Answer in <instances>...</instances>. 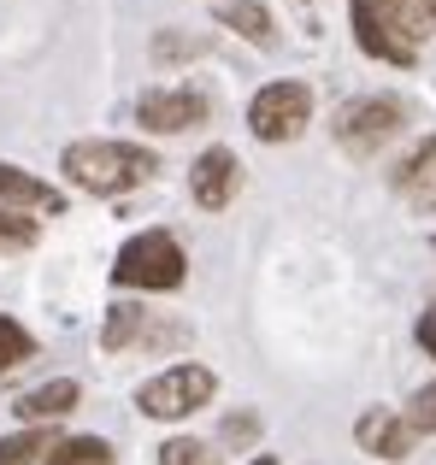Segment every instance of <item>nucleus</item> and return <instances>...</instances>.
Masks as SVG:
<instances>
[{
  "instance_id": "f257e3e1",
  "label": "nucleus",
  "mask_w": 436,
  "mask_h": 465,
  "mask_svg": "<svg viewBox=\"0 0 436 465\" xmlns=\"http://www.w3.org/2000/svg\"><path fill=\"white\" fill-rule=\"evenodd\" d=\"M59 171L89 194H124V189H136V183L154 177V153L136 148V142L94 136V142H71L65 159H59Z\"/></svg>"
},
{
  "instance_id": "f03ea898",
  "label": "nucleus",
  "mask_w": 436,
  "mask_h": 465,
  "mask_svg": "<svg viewBox=\"0 0 436 465\" xmlns=\"http://www.w3.org/2000/svg\"><path fill=\"white\" fill-rule=\"evenodd\" d=\"M183 272H189V260H183V248H177V236L142 230V236H130L124 248H118L113 283L118 289H177Z\"/></svg>"
},
{
  "instance_id": "7ed1b4c3",
  "label": "nucleus",
  "mask_w": 436,
  "mask_h": 465,
  "mask_svg": "<svg viewBox=\"0 0 436 465\" xmlns=\"http://www.w3.org/2000/svg\"><path fill=\"white\" fill-rule=\"evenodd\" d=\"M401 124H407L401 101H390V94H360V101H348L342 113H336V142L354 159H372L378 148H390V142L401 136Z\"/></svg>"
},
{
  "instance_id": "20e7f679",
  "label": "nucleus",
  "mask_w": 436,
  "mask_h": 465,
  "mask_svg": "<svg viewBox=\"0 0 436 465\" xmlns=\"http://www.w3.org/2000/svg\"><path fill=\"white\" fill-rule=\"evenodd\" d=\"M213 371L207 365H172V371H160V377H148V383L136 389V407L148 412V419H160V424H172V419H189L195 407H207L213 401Z\"/></svg>"
},
{
  "instance_id": "39448f33",
  "label": "nucleus",
  "mask_w": 436,
  "mask_h": 465,
  "mask_svg": "<svg viewBox=\"0 0 436 465\" xmlns=\"http://www.w3.org/2000/svg\"><path fill=\"white\" fill-rule=\"evenodd\" d=\"M312 118V89L307 83H265L248 106V130L260 142H295Z\"/></svg>"
},
{
  "instance_id": "423d86ee",
  "label": "nucleus",
  "mask_w": 436,
  "mask_h": 465,
  "mask_svg": "<svg viewBox=\"0 0 436 465\" xmlns=\"http://www.w3.org/2000/svg\"><path fill=\"white\" fill-rule=\"evenodd\" d=\"M348 18H354V42L372 59H383V65H413L419 59V42L401 30L390 0H348Z\"/></svg>"
},
{
  "instance_id": "0eeeda50",
  "label": "nucleus",
  "mask_w": 436,
  "mask_h": 465,
  "mask_svg": "<svg viewBox=\"0 0 436 465\" xmlns=\"http://www.w3.org/2000/svg\"><path fill=\"white\" fill-rule=\"evenodd\" d=\"M136 118L154 136H177V130L207 124V94H195V89H142Z\"/></svg>"
},
{
  "instance_id": "6e6552de",
  "label": "nucleus",
  "mask_w": 436,
  "mask_h": 465,
  "mask_svg": "<svg viewBox=\"0 0 436 465\" xmlns=\"http://www.w3.org/2000/svg\"><path fill=\"white\" fill-rule=\"evenodd\" d=\"M242 189V159L230 148H207L195 159V171H189V194H195V206H207V213H218V206H230Z\"/></svg>"
},
{
  "instance_id": "1a4fd4ad",
  "label": "nucleus",
  "mask_w": 436,
  "mask_h": 465,
  "mask_svg": "<svg viewBox=\"0 0 436 465\" xmlns=\"http://www.w3.org/2000/svg\"><path fill=\"white\" fill-rule=\"evenodd\" d=\"M354 442L366 448V454H378V460H407V454H413V442H419V430L407 424V412L372 407L366 419L354 424Z\"/></svg>"
},
{
  "instance_id": "9d476101",
  "label": "nucleus",
  "mask_w": 436,
  "mask_h": 465,
  "mask_svg": "<svg viewBox=\"0 0 436 465\" xmlns=\"http://www.w3.org/2000/svg\"><path fill=\"white\" fill-rule=\"evenodd\" d=\"M106 353H118V348H130V341H183V324H172V318H160V312H142V307H113L106 312Z\"/></svg>"
},
{
  "instance_id": "9b49d317",
  "label": "nucleus",
  "mask_w": 436,
  "mask_h": 465,
  "mask_svg": "<svg viewBox=\"0 0 436 465\" xmlns=\"http://www.w3.org/2000/svg\"><path fill=\"white\" fill-rule=\"evenodd\" d=\"M0 206H6V213H65V194L47 189L42 177H30L24 165H6V159H0Z\"/></svg>"
},
{
  "instance_id": "f8f14e48",
  "label": "nucleus",
  "mask_w": 436,
  "mask_h": 465,
  "mask_svg": "<svg viewBox=\"0 0 436 465\" xmlns=\"http://www.w3.org/2000/svg\"><path fill=\"white\" fill-rule=\"evenodd\" d=\"M395 194L407 206H419V213H436V136H425L395 165Z\"/></svg>"
},
{
  "instance_id": "ddd939ff",
  "label": "nucleus",
  "mask_w": 436,
  "mask_h": 465,
  "mask_svg": "<svg viewBox=\"0 0 436 465\" xmlns=\"http://www.w3.org/2000/svg\"><path fill=\"white\" fill-rule=\"evenodd\" d=\"M83 401V389L71 383V377H54V383H42V389H30V395H18V419H65L71 407Z\"/></svg>"
},
{
  "instance_id": "4468645a",
  "label": "nucleus",
  "mask_w": 436,
  "mask_h": 465,
  "mask_svg": "<svg viewBox=\"0 0 436 465\" xmlns=\"http://www.w3.org/2000/svg\"><path fill=\"white\" fill-rule=\"evenodd\" d=\"M42 465H113V442L101 436H65L42 454Z\"/></svg>"
},
{
  "instance_id": "2eb2a0df",
  "label": "nucleus",
  "mask_w": 436,
  "mask_h": 465,
  "mask_svg": "<svg viewBox=\"0 0 436 465\" xmlns=\"http://www.w3.org/2000/svg\"><path fill=\"white\" fill-rule=\"evenodd\" d=\"M218 18L230 24V30L236 35H248V42H272V12L260 6V0H224V6H218Z\"/></svg>"
},
{
  "instance_id": "dca6fc26",
  "label": "nucleus",
  "mask_w": 436,
  "mask_h": 465,
  "mask_svg": "<svg viewBox=\"0 0 436 465\" xmlns=\"http://www.w3.org/2000/svg\"><path fill=\"white\" fill-rule=\"evenodd\" d=\"M47 430H18V436H0V465H35L47 454Z\"/></svg>"
},
{
  "instance_id": "f3484780",
  "label": "nucleus",
  "mask_w": 436,
  "mask_h": 465,
  "mask_svg": "<svg viewBox=\"0 0 436 465\" xmlns=\"http://www.w3.org/2000/svg\"><path fill=\"white\" fill-rule=\"evenodd\" d=\"M30 353H35L30 330H24L18 318H6V312H0V371H12V365H24Z\"/></svg>"
},
{
  "instance_id": "a211bd4d",
  "label": "nucleus",
  "mask_w": 436,
  "mask_h": 465,
  "mask_svg": "<svg viewBox=\"0 0 436 465\" xmlns=\"http://www.w3.org/2000/svg\"><path fill=\"white\" fill-rule=\"evenodd\" d=\"M160 465H218V454L207 442H195V436H172L160 448Z\"/></svg>"
},
{
  "instance_id": "6ab92c4d",
  "label": "nucleus",
  "mask_w": 436,
  "mask_h": 465,
  "mask_svg": "<svg viewBox=\"0 0 436 465\" xmlns=\"http://www.w3.org/2000/svg\"><path fill=\"white\" fill-rule=\"evenodd\" d=\"M407 424H413L419 436H436V383H425L413 401H407Z\"/></svg>"
},
{
  "instance_id": "aec40b11",
  "label": "nucleus",
  "mask_w": 436,
  "mask_h": 465,
  "mask_svg": "<svg viewBox=\"0 0 436 465\" xmlns=\"http://www.w3.org/2000/svg\"><path fill=\"white\" fill-rule=\"evenodd\" d=\"M30 242H35V218L0 206V248H30Z\"/></svg>"
},
{
  "instance_id": "412c9836",
  "label": "nucleus",
  "mask_w": 436,
  "mask_h": 465,
  "mask_svg": "<svg viewBox=\"0 0 436 465\" xmlns=\"http://www.w3.org/2000/svg\"><path fill=\"white\" fill-rule=\"evenodd\" d=\"M207 42H183V35H154V54L160 59H177V54H201Z\"/></svg>"
},
{
  "instance_id": "4be33fe9",
  "label": "nucleus",
  "mask_w": 436,
  "mask_h": 465,
  "mask_svg": "<svg viewBox=\"0 0 436 465\" xmlns=\"http://www.w3.org/2000/svg\"><path fill=\"white\" fill-rule=\"evenodd\" d=\"M419 348H425L431 360H436V307H431L425 318H419Z\"/></svg>"
},
{
  "instance_id": "5701e85b",
  "label": "nucleus",
  "mask_w": 436,
  "mask_h": 465,
  "mask_svg": "<svg viewBox=\"0 0 436 465\" xmlns=\"http://www.w3.org/2000/svg\"><path fill=\"white\" fill-rule=\"evenodd\" d=\"M248 436H253V419H230L224 424V442H248Z\"/></svg>"
},
{
  "instance_id": "b1692460",
  "label": "nucleus",
  "mask_w": 436,
  "mask_h": 465,
  "mask_svg": "<svg viewBox=\"0 0 436 465\" xmlns=\"http://www.w3.org/2000/svg\"><path fill=\"white\" fill-rule=\"evenodd\" d=\"M253 465H277V460H272V454H260V460H253Z\"/></svg>"
},
{
  "instance_id": "393cba45",
  "label": "nucleus",
  "mask_w": 436,
  "mask_h": 465,
  "mask_svg": "<svg viewBox=\"0 0 436 465\" xmlns=\"http://www.w3.org/2000/svg\"><path fill=\"white\" fill-rule=\"evenodd\" d=\"M431 30H436V0H431Z\"/></svg>"
}]
</instances>
